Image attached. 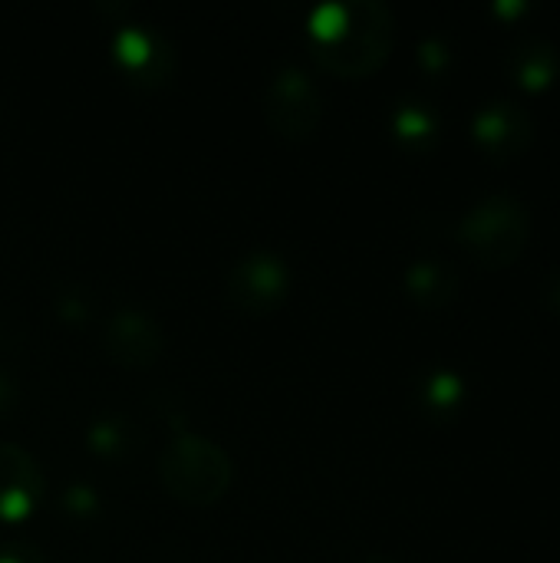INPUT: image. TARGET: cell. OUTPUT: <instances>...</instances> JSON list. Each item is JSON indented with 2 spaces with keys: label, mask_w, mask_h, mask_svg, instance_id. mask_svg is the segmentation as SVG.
I'll return each mask as SVG.
<instances>
[{
  "label": "cell",
  "mask_w": 560,
  "mask_h": 563,
  "mask_svg": "<svg viewBox=\"0 0 560 563\" xmlns=\"http://www.w3.org/2000/svg\"><path fill=\"white\" fill-rule=\"evenodd\" d=\"M396 20L383 0H330L310 13L314 56L340 76H366L393 49Z\"/></svg>",
  "instance_id": "cell-1"
},
{
  "label": "cell",
  "mask_w": 560,
  "mask_h": 563,
  "mask_svg": "<svg viewBox=\"0 0 560 563\" xmlns=\"http://www.w3.org/2000/svg\"><path fill=\"white\" fill-rule=\"evenodd\" d=\"M459 244L482 264V267H508L521 257L531 238V214L518 195L492 191L469 205L455 228Z\"/></svg>",
  "instance_id": "cell-2"
},
{
  "label": "cell",
  "mask_w": 560,
  "mask_h": 563,
  "mask_svg": "<svg viewBox=\"0 0 560 563\" xmlns=\"http://www.w3.org/2000/svg\"><path fill=\"white\" fill-rule=\"evenodd\" d=\"M158 475L175 498L188 505H211L228 492L234 468L218 442L195 432H182L162 449Z\"/></svg>",
  "instance_id": "cell-3"
},
{
  "label": "cell",
  "mask_w": 560,
  "mask_h": 563,
  "mask_svg": "<svg viewBox=\"0 0 560 563\" xmlns=\"http://www.w3.org/2000/svg\"><path fill=\"white\" fill-rule=\"evenodd\" d=\"M264 112H267V122L281 135L307 139L323 115V99H320L314 76L300 66L277 69L264 92Z\"/></svg>",
  "instance_id": "cell-4"
},
{
  "label": "cell",
  "mask_w": 560,
  "mask_h": 563,
  "mask_svg": "<svg viewBox=\"0 0 560 563\" xmlns=\"http://www.w3.org/2000/svg\"><path fill=\"white\" fill-rule=\"evenodd\" d=\"M290 287V267L274 251H251L228 271V300L238 310L264 313L274 310Z\"/></svg>",
  "instance_id": "cell-5"
},
{
  "label": "cell",
  "mask_w": 560,
  "mask_h": 563,
  "mask_svg": "<svg viewBox=\"0 0 560 563\" xmlns=\"http://www.w3.org/2000/svg\"><path fill=\"white\" fill-rule=\"evenodd\" d=\"M472 139L492 162H512L535 142V119L515 99H488L472 115Z\"/></svg>",
  "instance_id": "cell-6"
},
{
  "label": "cell",
  "mask_w": 560,
  "mask_h": 563,
  "mask_svg": "<svg viewBox=\"0 0 560 563\" xmlns=\"http://www.w3.org/2000/svg\"><path fill=\"white\" fill-rule=\"evenodd\" d=\"M106 353L132 369L152 366L162 350H165V336L162 327L155 323L152 313L139 310V307H122L109 317L106 323Z\"/></svg>",
  "instance_id": "cell-7"
},
{
  "label": "cell",
  "mask_w": 560,
  "mask_h": 563,
  "mask_svg": "<svg viewBox=\"0 0 560 563\" xmlns=\"http://www.w3.org/2000/svg\"><path fill=\"white\" fill-rule=\"evenodd\" d=\"M43 468L17 442H0V518L20 521L43 498Z\"/></svg>",
  "instance_id": "cell-8"
},
{
  "label": "cell",
  "mask_w": 560,
  "mask_h": 563,
  "mask_svg": "<svg viewBox=\"0 0 560 563\" xmlns=\"http://www.w3.org/2000/svg\"><path fill=\"white\" fill-rule=\"evenodd\" d=\"M505 69H508L515 86H521L528 92H545L548 86H554V79L560 76V53L554 40H548L541 33L518 40L508 49Z\"/></svg>",
  "instance_id": "cell-9"
},
{
  "label": "cell",
  "mask_w": 560,
  "mask_h": 563,
  "mask_svg": "<svg viewBox=\"0 0 560 563\" xmlns=\"http://www.w3.org/2000/svg\"><path fill=\"white\" fill-rule=\"evenodd\" d=\"M116 53L122 66L139 79V82H158L168 76L172 53L165 49L162 36L149 33L145 26H125L116 36Z\"/></svg>",
  "instance_id": "cell-10"
},
{
  "label": "cell",
  "mask_w": 560,
  "mask_h": 563,
  "mask_svg": "<svg viewBox=\"0 0 560 563\" xmlns=\"http://www.w3.org/2000/svg\"><path fill=\"white\" fill-rule=\"evenodd\" d=\"M465 396H469L465 376L449 366H432L419 376L416 399L432 422H452L465 409Z\"/></svg>",
  "instance_id": "cell-11"
},
{
  "label": "cell",
  "mask_w": 560,
  "mask_h": 563,
  "mask_svg": "<svg viewBox=\"0 0 560 563\" xmlns=\"http://www.w3.org/2000/svg\"><path fill=\"white\" fill-rule=\"evenodd\" d=\"M406 294L419 307L439 310L459 294V271L442 257H419L406 267Z\"/></svg>",
  "instance_id": "cell-12"
},
{
  "label": "cell",
  "mask_w": 560,
  "mask_h": 563,
  "mask_svg": "<svg viewBox=\"0 0 560 563\" xmlns=\"http://www.w3.org/2000/svg\"><path fill=\"white\" fill-rule=\"evenodd\" d=\"M439 129H442V119H439V112L429 102H422V99L396 102V109H393V135L403 145L429 148V145H436Z\"/></svg>",
  "instance_id": "cell-13"
},
{
  "label": "cell",
  "mask_w": 560,
  "mask_h": 563,
  "mask_svg": "<svg viewBox=\"0 0 560 563\" xmlns=\"http://www.w3.org/2000/svg\"><path fill=\"white\" fill-rule=\"evenodd\" d=\"M132 439H135V426L125 416H119V412H109V416H102V419H96L89 426V445L96 452H102V455L129 452Z\"/></svg>",
  "instance_id": "cell-14"
},
{
  "label": "cell",
  "mask_w": 560,
  "mask_h": 563,
  "mask_svg": "<svg viewBox=\"0 0 560 563\" xmlns=\"http://www.w3.org/2000/svg\"><path fill=\"white\" fill-rule=\"evenodd\" d=\"M449 63H452V49H449V43L442 36H426L419 43V66L426 73H442Z\"/></svg>",
  "instance_id": "cell-15"
},
{
  "label": "cell",
  "mask_w": 560,
  "mask_h": 563,
  "mask_svg": "<svg viewBox=\"0 0 560 563\" xmlns=\"http://www.w3.org/2000/svg\"><path fill=\"white\" fill-rule=\"evenodd\" d=\"M0 563H46V558L40 554V548L26 544V541H13L0 548Z\"/></svg>",
  "instance_id": "cell-16"
},
{
  "label": "cell",
  "mask_w": 560,
  "mask_h": 563,
  "mask_svg": "<svg viewBox=\"0 0 560 563\" xmlns=\"http://www.w3.org/2000/svg\"><path fill=\"white\" fill-rule=\"evenodd\" d=\"M492 13L502 16L505 23H512V20H521L525 13H531V3L528 0H495L492 3Z\"/></svg>",
  "instance_id": "cell-17"
},
{
  "label": "cell",
  "mask_w": 560,
  "mask_h": 563,
  "mask_svg": "<svg viewBox=\"0 0 560 563\" xmlns=\"http://www.w3.org/2000/svg\"><path fill=\"white\" fill-rule=\"evenodd\" d=\"M541 290H545L541 297H545L548 310H551V313H558V317H560V267H558V271H551V274H548V280H545V287H541Z\"/></svg>",
  "instance_id": "cell-18"
},
{
  "label": "cell",
  "mask_w": 560,
  "mask_h": 563,
  "mask_svg": "<svg viewBox=\"0 0 560 563\" xmlns=\"http://www.w3.org/2000/svg\"><path fill=\"white\" fill-rule=\"evenodd\" d=\"M66 501H69V508H76V511L92 508V495H89V488H73V492L66 495Z\"/></svg>",
  "instance_id": "cell-19"
},
{
  "label": "cell",
  "mask_w": 560,
  "mask_h": 563,
  "mask_svg": "<svg viewBox=\"0 0 560 563\" xmlns=\"http://www.w3.org/2000/svg\"><path fill=\"white\" fill-rule=\"evenodd\" d=\"M10 393H13V389H10V383H7V379L0 376V406H3L7 399H10Z\"/></svg>",
  "instance_id": "cell-20"
},
{
  "label": "cell",
  "mask_w": 560,
  "mask_h": 563,
  "mask_svg": "<svg viewBox=\"0 0 560 563\" xmlns=\"http://www.w3.org/2000/svg\"><path fill=\"white\" fill-rule=\"evenodd\" d=\"M366 563H393V561H383V558H370Z\"/></svg>",
  "instance_id": "cell-21"
}]
</instances>
